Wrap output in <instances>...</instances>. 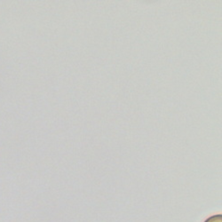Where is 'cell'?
Masks as SVG:
<instances>
[{
  "instance_id": "cell-1",
  "label": "cell",
  "mask_w": 222,
  "mask_h": 222,
  "mask_svg": "<svg viewBox=\"0 0 222 222\" xmlns=\"http://www.w3.org/2000/svg\"><path fill=\"white\" fill-rule=\"evenodd\" d=\"M204 222H222V215L221 214L213 215V216L208 218Z\"/></svg>"
}]
</instances>
